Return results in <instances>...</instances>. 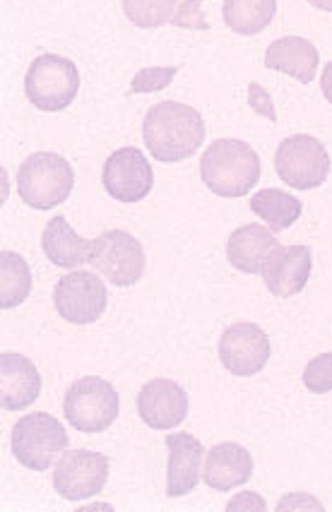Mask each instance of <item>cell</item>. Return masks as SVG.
<instances>
[{"label":"cell","instance_id":"6da1fadb","mask_svg":"<svg viewBox=\"0 0 332 512\" xmlns=\"http://www.w3.org/2000/svg\"><path fill=\"white\" fill-rule=\"evenodd\" d=\"M142 140L157 162H183L200 152V145L205 142V121L193 106L181 101H162L147 111Z\"/></svg>","mask_w":332,"mask_h":512},{"label":"cell","instance_id":"7a4b0ae2","mask_svg":"<svg viewBox=\"0 0 332 512\" xmlns=\"http://www.w3.org/2000/svg\"><path fill=\"white\" fill-rule=\"evenodd\" d=\"M200 178L219 198H243L260 181V157L243 140H215L200 157Z\"/></svg>","mask_w":332,"mask_h":512},{"label":"cell","instance_id":"3957f363","mask_svg":"<svg viewBox=\"0 0 332 512\" xmlns=\"http://www.w3.org/2000/svg\"><path fill=\"white\" fill-rule=\"evenodd\" d=\"M75 188L73 164L61 154L34 152L17 169V193L32 210L49 212L63 205Z\"/></svg>","mask_w":332,"mask_h":512},{"label":"cell","instance_id":"277c9868","mask_svg":"<svg viewBox=\"0 0 332 512\" xmlns=\"http://www.w3.org/2000/svg\"><path fill=\"white\" fill-rule=\"evenodd\" d=\"M65 421L80 433H104L121 414V397L109 380L85 375L75 380L63 400Z\"/></svg>","mask_w":332,"mask_h":512},{"label":"cell","instance_id":"5b68a950","mask_svg":"<svg viewBox=\"0 0 332 512\" xmlns=\"http://www.w3.org/2000/svg\"><path fill=\"white\" fill-rule=\"evenodd\" d=\"M68 433L56 416L32 412L20 419L10 436V450L22 467L32 472H46L68 450Z\"/></svg>","mask_w":332,"mask_h":512},{"label":"cell","instance_id":"8992f818","mask_svg":"<svg viewBox=\"0 0 332 512\" xmlns=\"http://www.w3.org/2000/svg\"><path fill=\"white\" fill-rule=\"evenodd\" d=\"M80 70L70 58L44 53L34 58L25 77V92L34 109L46 113L65 111L80 92Z\"/></svg>","mask_w":332,"mask_h":512},{"label":"cell","instance_id":"52a82bcc","mask_svg":"<svg viewBox=\"0 0 332 512\" xmlns=\"http://www.w3.org/2000/svg\"><path fill=\"white\" fill-rule=\"evenodd\" d=\"M90 265L118 289L135 287L145 275V248L128 231H104L92 238Z\"/></svg>","mask_w":332,"mask_h":512},{"label":"cell","instance_id":"ba28073f","mask_svg":"<svg viewBox=\"0 0 332 512\" xmlns=\"http://www.w3.org/2000/svg\"><path fill=\"white\" fill-rule=\"evenodd\" d=\"M330 154L313 135H289L275 154L277 176L294 190H316L330 176Z\"/></svg>","mask_w":332,"mask_h":512},{"label":"cell","instance_id":"9c48e42d","mask_svg":"<svg viewBox=\"0 0 332 512\" xmlns=\"http://www.w3.org/2000/svg\"><path fill=\"white\" fill-rule=\"evenodd\" d=\"M109 457L97 450H65L53 469V488L63 500L80 503L104 491L109 481Z\"/></svg>","mask_w":332,"mask_h":512},{"label":"cell","instance_id":"30bf717a","mask_svg":"<svg viewBox=\"0 0 332 512\" xmlns=\"http://www.w3.org/2000/svg\"><path fill=\"white\" fill-rule=\"evenodd\" d=\"M109 303L102 277L90 270H75L61 277L53 287V306L65 323L92 325L102 318Z\"/></svg>","mask_w":332,"mask_h":512},{"label":"cell","instance_id":"8fae6325","mask_svg":"<svg viewBox=\"0 0 332 512\" xmlns=\"http://www.w3.org/2000/svg\"><path fill=\"white\" fill-rule=\"evenodd\" d=\"M219 361L231 375L253 378L268 366L272 347L270 337L256 323H236L219 337Z\"/></svg>","mask_w":332,"mask_h":512},{"label":"cell","instance_id":"7c38bea8","mask_svg":"<svg viewBox=\"0 0 332 512\" xmlns=\"http://www.w3.org/2000/svg\"><path fill=\"white\" fill-rule=\"evenodd\" d=\"M104 190L126 205L145 200L154 188V171L138 147H121L104 162Z\"/></svg>","mask_w":332,"mask_h":512},{"label":"cell","instance_id":"4fadbf2b","mask_svg":"<svg viewBox=\"0 0 332 512\" xmlns=\"http://www.w3.org/2000/svg\"><path fill=\"white\" fill-rule=\"evenodd\" d=\"M135 404H138L142 424L154 428V431H169V428L183 424L188 409H191L188 392L169 378H157L142 385Z\"/></svg>","mask_w":332,"mask_h":512},{"label":"cell","instance_id":"5bb4252c","mask_svg":"<svg viewBox=\"0 0 332 512\" xmlns=\"http://www.w3.org/2000/svg\"><path fill=\"white\" fill-rule=\"evenodd\" d=\"M313 270V253L308 246H277L263 267L265 287L270 294L289 299L306 289Z\"/></svg>","mask_w":332,"mask_h":512},{"label":"cell","instance_id":"9a60e30c","mask_svg":"<svg viewBox=\"0 0 332 512\" xmlns=\"http://www.w3.org/2000/svg\"><path fill=\"white\" fill-rule=\"evenodd\" d=\"M41 375L32 359L3 351L0 354V407L5 412H20L39 400Z\"/></svg>","mask_w":332,"mask_h":512},{"label":"cell","instance_id":"2e32d148","mask_svg":"<svg viewBox=\"0 0 332 512\" xmlns=\"http://www.w3.org/2000/svg\"><path fill=\"white\" fill-rule=\"evenodd\" d=\"M169 448V467H166V496L181 498L195 491L200 484V462H203L205 448L193 433H171L166 436Z\"/></svg>","mask_w":332,"mask_h":512},{"label":"cell","instance_id":"e0dca14e","mask_svg":"<svg viewBox=\"0 0 332 512\" xmlns=\"http://www.w3.org/2000/svg\"><path fill=\"white\" fill-rule=\"evenodd\" d=\"M277 246L280 241L272 229L260 224H243L227 241L229 265L243 275H263V267Z\"/></svg>","mask_w":332,"mask_h":512},{"label":"cell","instance_id":"ac0fdd59","mask_svg":"<svg viewBox=\"0 0 332 512\" xmlns=\"http://www.w3.org/2000/svg\"><path fill=\"white\" fill-rule=\"evenodd\" d=\"M253 476V457L239 443H219L207 452L203 481L215 491L224 493L248 484Z\"/></svg>","mask_w":332,"mask_h":512},{"label":"cell","instance_id":"d6986e66","mask_svg":"<svg viewBox=\"0 0 332 512\" xmlns=\"http://www.w3.org/2000/svg\"><path fill=\"white\" fill-rule=\"evenodd\" d=\"M318 63V49L304 37H282L272 41L265 51V68L294 77L301 85L316 80Z\"/></svg>","mask_w":332,"mask_h":512},{"label":"cell","instance_id":"ffe728a7","mask_svg":"<svg viewBox=\"0 0 332 512\" xmlns=\"http://www.w3.org/2000/svg\"><path fill=\"white\" fill-rule=\"evenodd\" d=\"M41 250L61 270H75V267L90 263L92 241L82 238L68 219L58 214L46 224L44 234H41Z\"/></svg>","mask_w":332,"mask_h":512},{"label":"cell","instance_id":"44dd1931","mask_svg":"<svg viewBox=\"0 0 332 512\" xmlns=\"http://www.w3.org/2000/svg\"><path fill=\"white\" fill-rule=\"evenodd\" d=\"M251 210L253 214H258L272 231H287L292 229L296 219L304 212V202L292 193H284V190L265 188L253 193Z\"/></svg>","mask_w":332,"mask_h":512},{"label":"cell","instance_id":"7402d4cb","mask_svg":"<svg viewBox=\"0 0 332 512\" xmlns=\"http://www.w3.org/2000/svg\"><path fill=\"white\" fill-rule=\"evenodd\" d=\"M222 15L231 32L239 37H253L275 20L277 0H224Z\"/></svg>","mask_w":332,"mask_h":512},{"label":"cell","instance_id":"603a6c76","mask_svg":"<svg viewBox=\"0 0 332 512\" xmlns=\"http://www.w3.org/2000/svg\"><path fill=\"white\" fill-rule=\"evenodd\" d=\"M29 294H32V270L27 260L13 250H3L0 253V308L10 311V308L22 306Z\"/></svg>","mask_w":332,"mask_h":512},{"label":"cell","instance_id":"cb8c5ba5","mask_svg":"<svg viewBox=\"0 0 332 512\" xmlns=\"http://www.w3.org/2000/svg\"><path fill=\"white\" fill-rule=\"evenodd\" d=\"M176 0H123V13L135 27L157 29L174 20Z\"/></svg>","mask_w":332,"mask_h":512},{"label":"cell","instance_id":"d4e9b609","mask_svg":"<svg viewBox=\"0 0 332 512\" xmlns=\"http://www.w3.org/2000/svg\"><path fill=\"white\" fill-rule=\"evenodd\" d=\"M304 385L308 392H316V395L332 392V351H328V354H318L316 359L306 363Z\"/></svg>","mask_w":332,"mask_h":512},{"label":"cell","instance_id":"484cf974","mask_svg":"<svg viewBox=\"0 0 332 512\" xmlns=\"http://www.w3.org/2000/svg\"><path fill=\"white\" fill-rule=\"evenodd\" d=\"M176 75H179V68H142L130 82V94L162 92L174 82Z\"/></svg>","mask_w":332,"mask_h":512},{"label":"cell","instance_id":"4316f807","mask_svg":"<svg viewBox=\"0 0 332 512\" xmlns=\"http://www.w3.org/2000/svg\"><path fill=\"white\" fill-rule=\"evenodd\" d=\"M205 0H183L181 8L176 10L171 25L183 27V29H210V22L203 13Z\"/></svg>","mask_w":332,"mask_h":512},{"label":"cell","instance_id":"83f0119b","mask_svg":"<svg viewBox=\"0 0 332 512\" xmlns=\"http://www.w3.org/2000/svg\"><path fill=\"white\" fill-rule=\"evenodd\" d=\"M248 101H251L253 109H256L258 113H263L265 118L277 121V113H275V106H272L270 94L265 92V87H260L258 82H251V85H248Z\"/></svg>","mask_w":332,"mask_h":512},{"label":"cell","instance_id":"f1b7e54d","mask_svg":"<svg viewBox=\"0 0 332 512\" xmlns=\"http://www.w3.org/2000/svg\"><path fill=\"white\" fill-rule=\"evenodd\" d=\"M227 510H268V505H265V500H263V496H258V493H253V491H243V493H239V496H236L234 500H231V503L227 505Z\"/></svg>","mask_w":332,"mask_h":512},{"label":"cell","instance_id":"f546056e","mask_svg":"<svg viewBox=\"0 0 332 512\" xmlns=\"http://www.w3.org/2000/svg\"><path fill=\"white\" fill-rule=\"evenodd\" d=\"M320 89H323V97L332 104V61L323 68V75H320Z\"/></svg>","mask_w":332,"mask_h":512},{"label":"cell","instance_id":"4dcf8cb0","mask_svg":"<svg viewBox=\"0 0 332 512\" xmlns=\"http://www.w3.org/2000/svg\"><path fill=\"white\" fill-rule=\"evenodd\" d=\"M308 3H311L313 8L325 10V13H332V0H308Z\"/></svg>","mask_w":332,"mask_h":512}]
</instances>
